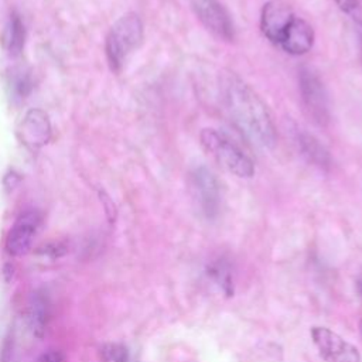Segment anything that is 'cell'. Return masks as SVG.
<instances>
[{
  "label": "cell",
  "mask_w": 362,
  "mask_h": 362,
  "mask_svg": "<svg viewBox=\"0 0 362 362\" xmlns=\"http://www.w3.org/2000/svg\"><path fill=\"white\" fill-rule=\"evenodd\" d=\"M314 40H315V33L311 24L303 17L294 16L279 47L288 55L300 57L311 51L314 45Z\"/></svg>",
  "instance_id": "cell-11"
},
{
  "label": "cell",
  "mask_w": 362,
  "mask_h": 362,
  "mask_svg": "<svg viewBox=\"0 0 362 362\" xmlns=\"http://www.w3.org/2000/svg\"><path fill=\"white\" fill-rule=\"evenodd\" d=\"M361 49H362V48H361ZM361 54H362V51H361Z\"/></svg>",
  "instance_id": "cell-23"
},
{
  "label": "cell",
  "mask_w": 362,
  "mask_h": 362,
  "mask_svg": "<svg viewBox=\"0 0 362 362\" xmlns=\"http://www.w3.org/2000/svg\"><path fill=\"white\" fill-rule=\"evenodd\" d=\"M25 41V28L20 16L13 14L7 30V49L11 55H20Z\"/></svg>",
  "instance_id": "cell-14"
},
{
  "label": "cell",
  "mask_w": 362,
  "mask_h": 362,
  "mask_svg": "<svg viewBox=\"0 0 362 362\" xmlns=\"http://www.w3.org/2000/svg\"><path fill=\"white\" fill-rule=\"evenodd\" d=\"M20 139L31 150H38L51 139L48 116L41 109H31L25 113L20 126Z\"/></svg>",
  "instance_id": "cell-10"
},
{
  "label": "cell",
  "mask_w": 362,
  "mask_h": 362,
  "mask_svg": "<svg viewBox=\"0 0 362 362\" xmlns=\"http://www.w3.org/2000/svg\"><path fill=\"white\" fill-rule=\"evenodd\" d=\"M3 276H4V280H6L7 283L11 281V279H13V276H14V266L10 264V263L4 264V266H3Z\"/></svg>",
  "instance_id": "cell-20"
},
{
  "label": "cell",
  "mask_w": 362,
  "mask_h": 362,
  "mask_svg": "<svg viewBox=\"0 0 362 362\" xmlns=\"http://www.w3.org/2000/svg\"><path fill=\"white\" fill-rule=\"evenodd\" d=\"M358 291H359L361 296H362V277L358 280Z\"/></svg>",
  "instance_id": "cell-21"
},
{
  "label": "cell",
  "mask_w": 362,
  "mask_h": 362,
  "mask_svg": "<svg viewBox=\"0 0 362 362\" xmlns=\"http://www.w3.org/2000/svg\"><path fill=\"white\" fill-rule=\"evenodd\" d=\"M221 99L230 122L250 144L262 150L276 147L277 130L267 105L236 74L221 76Z\"/></svg>",
  "instance_id": "cell-1"
},
{
  "label": "cell",
  "mask_w": 362,
  "mask_h": 362,
  "mask_svg": "<svg viewBox=\"0 0 362 362\" xmlns=\"http://www.w3.org/2000/svg\"><path fill=\"white\" fill-rule=\"evenodd\" d=\"M202 148L228 173L238 178H252L255 164L252 158L223 132L205 127L199 133Z\"/></svg>",
  "instance_id": "cell-2"
},
{
  "label": "cell",
  "mask_w": 362,
  "mask_h": 362,
  "mask_svg": "<svg viewBox=\"0 0 362 362\" xmlns=\"http://www.w3.org/2000/svg\"><path fill=\"white\" fill-rule=\"evenodd\" d=\"M338 8L362 27V0H334Z\"/></svg>",
  "instance_id": "cell-15"
},
{
  "label": "cell",
  "mask_w": 362,
  "mask_h": 362,
  "mask_svg": "<svg viewBox=\"0 0 362 362\" xmlns=\"http://www.w3.org/2000/svg\"><path fill=\"white\" fill-rule=\"evenodd\" d=\"M294 143L301 154V157L311 165L321 171H329L332 165V158L327 147L305 129L294 130Z\"/></svg>",
  "instance_id": "cell-12"
},
{
  "label": "cell",
  "mask_w": 362,
  "mask_h": 362,
  "mask_svg": "<svg viewBox=\"0 0 362 362\" xmlns=\"http://www.w3.org/2000/svg\"><path fill=\"white\" fill-rule=\"evenodd\" d=\"M37 362H62V355L59 352L51 351L47 354H42Z\"/></svg>",
  "instance_id": "cell-19"
},
{
  "label": "cell",
  "mask_w": 362,
  "mask_h": 362,
  "mask_svg": "<svg viewBox=\"0 0 362 362\" xmlns=\"http://www.w3.org/2000/svg\"><path fill=\"white\" fill-rule=\"evenodd\" d=\"M105 355L106 359L110 362H127L129 361V352L126 346L119 345V344H112L105 348Z\"/></svg>",
  "instance_id": "cell-16"
},
{
  "label": "cell",
  "mask_w": 362,
  "mask_h": 362,
  "mask_svg": "<svg viewBox=\"0 0 362 362\" xmlns=\"http://www.w3.org/2000/svg\"><path fill=\"white\" fill-rule=\"evenodd\" d=\"M311 338L325 362H362L359 351L327 327H313Z\"/></svg>",
  "instance_id": "cell-7"
},
{
  "label": "cell",
  "mask_w": 362,
  "mask_h": 362,
  "mask_svg": "<svg viewBox=\"0 0 362 362\" xmlns=\"http://www.w3.org/2000/svg\"><path fill=\"white\" fill-rule=\"evenodd\" d=\"M49 320V300L44 291H35L31 294L28 310H27V321L33 334L38 338H42Z\"/></svg>",
  "instance_id": "cell-13"
},
{
  "label": "cell",
  "mask_w": 362,
  "mask_h": 362,
  "mask_svg": "<svg viewBox=\"0 0 362 362\" xmlns=\"http://www.w3.org/2000/svg\"><path fill=\"white\" fill-rule=\"evenodd\" d=\"M143 21L137 13H126L110 27L106 35V58L115 72H120L129 55L141 44Z\"/></svg>",
  "instance_id": "cell-3"
},
{
  "label": "cell",
  "mask_w": 362,
  "mask_h": 362,
  "mask_svg": "<svg viewBox=\"0 0 362 362\" xmlns=\"http://www.w3.org/2000/svg\"><path fill=\"white\" fill-rule=\"evenodd\" d=\"M188 191L195 208L206 219H214L221 209L222 188L218 177L206 165L194 167L187 177Z\"/></svg>",
  "instance_id": "cell-4"
},
{
  "label": "cell",
  "mask_w": 362,
  "mask_h": 362,
  "mask_svg": "<svg viewBox=\"0 0 362 362\" xmlns=\"http://www.w3.org/2000/svg\"><path fill=\"white\" fill-rule=\"evenodd\" d=\"M293 8L283 0H269L260 11L259 27L266 40L274 45H280L286 30L294 18Z\"/></svg>",
  "instance_id": "cell-8"
},
{
  "label": "cell",
  "mask_w": 362,
  "mask_h": 362,
  "mask_svg": "<svg viewBox=\"0 0 362 362\" xmlns=\"http://www.w3.org/2000/svg\"><path fill=\"white\" fill-rule=\"evenodd\" d=\"M359 331H361V334H362V320H361V322H359Z\"/></svg>",
  "instance_id": "cell-22"
},
{
  "label": "cell",
  "mask_w": 362,
  "mask_h": 362,
  "mask_svg": "<svg viewBox=\"0 0 362 362\" xmlns=\"http://www.w3.org/2000/svg\"><path fill=\"white\" fill-rule=\"evenodd\" d=\"M40 253H42L44 256L47 255L51 259H58L66 253V247L62 243H49L41 247Z\"/></svg>",
  "instance_id": "cell-17"
},
{
  "label": "cell",
  "mask_w": 362,
  "mask_h": 362,
  "mask_svg": "<svg viewBox=\"0 0 362 362\" xmlns=\"http://www.w3.org/2000/svg\"><path fill=\"white\" fill-rule=\"evenodd\" d=\"M191 8L201 24L218 40L232 42L236 37L229 10L219 0H189Z\"/></svg>",
  "instance_id": "cell-6"
},
{
  "label": "cell",
  "mask_w": 362,
  "mask_h": 362,
  "mask_svg": "<svg viewBox=\"0 0 362 362\" xmlns=\"http://www.w3.org/2000/svg\"><path fill=\"white\" fill-rule=\"evenodd\" d=\"M42 218L37 211H25L21 214L11 226L7 239L6 249L13 256H21L28 252L35 235L40 230Z\"/></svg>",
  "instance_id": "cell-9"
},
{
  "label": "cell",
  "mask_w": 362,
  "mask_h": 362,
  "mask_svg": "<svg viewBox=\"0 0 362 362\" xmlns=\"http://www.w3.org/2000/svg\"><path fill=\"white\" fill-rule=\"evenodd\" d=\"M298 90L308 117L318 126H327L331 120L328 90L313 68L303 66L298 71Z\"/></svg>",
  "instance_id": "cell-5"
},
{
  "label": "cell",
  "mask_w": 362,
  "mask_h": 362,
  "mask_svg": "<svg viewBox=\"0 0 362 362\" xmlns=\"http://www.w3.org/2000/svg\"><path fill=\"white\" fill-rule=\"evenodd\" d=\"M13 355V337L8 334L3 344H1V351H0V361L1 362H8Z\"/></svg>",
  "instance_id": "cell-18"
}]
</instances>
